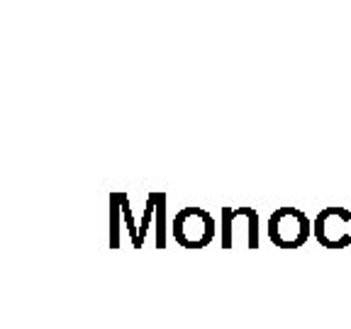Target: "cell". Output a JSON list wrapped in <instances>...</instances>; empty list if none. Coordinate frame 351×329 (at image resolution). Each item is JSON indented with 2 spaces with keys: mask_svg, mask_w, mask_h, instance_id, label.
Segmentation results:
<instances>
[{
  "mask_svg": "<svg viewBox=\"0 0 351 329\" xmlns=\"http://www.w3.org/2000/svg\"><path fill=\"white\" fill-rule=\"evenodd\" d=\"M171 234L183 249H205L215 239V217L203 208H183L171 222Z\"/></svg>",
  "mask_w": 351,
  "mask_h": 329,
  "instance_id": "6da1fadb",
  "label": "cell"
},
{
  "mask_svg": "<svg viewBox=\"0 0 351 329\" xmlns=\"http://www.w3.org/2000/svg\"><path fill=\"white\" fill-rule=\"evenodd\" d=\"M269 239L278 249H300L310 234H313V222L302 210L298 208H278L269 217Z\"/></svg>",
  "mask_w": 351,
  "mask_h": 329,
  "instance_id": "7a4b0ae2",
  "label": "cell"
},
{
  "mask_svg": "<svg viewBox=\"0 0 351 329\" xmlns=\"http://www.w3.org/2000/svg\"><path fill=\"white\" fill-rule=\"evenodd\" d=\"M313 234L324 249L351 247V210L324 208L313 219Z\"/></svg>",
  "mask_w": 351,
  "mask_h": 329,
  "instance_id": "3957f363",
  "label": "cell"
},
{
  "mask_svg": "<svg viewBox=\"0 0 351 329\" xmlns=\"http://www.w3.org/2000/svg\"><path fill=\"white\" fill-rule=\"evenodd\" d=\"M237 232H244L247 249H258V215L254 208H222L219 212V244L234 249Z\"/></svg>",
  "mask_w": 351,
  "mask_h": 329,
  "instance_id": "277c9868",
  "label": "cell"
},
{
  "mask_svg": "<svg viewBox=\"0 0 351 329\" xmlns=\"http://www.w3.org/2000/svg\"><path fill=\"white\" fill-rule=\"evenodd\" d=\"M120 191L110 193V249H120V225H122Z\"/></svg>",
  "mask_w": 351,
  "mask_h": 329,
  "instance_id": "5b68a950",
  "label": "cell"
},
{
  "mask_svg": "<svg viewBox=\"0 0 351 329\" xmlns=\"http://www.w3.org/2000/svg\"><path fill=\"white\" fill-rule=\"evenodd\" d=\"M156 200H159V191H152L147 195V203H144V212H142V222H139V241H137V249L144 247V241H147V234L154 225V212H156Z\"/></svg>",
  "mask_w": 351,
  "mask_h": 329,
  "instance_id": "8992f818",
  "label": "cell"
},
{
  "mask_svg": "<svg viewBox=\"0 0 351 329\" xmlns=\"http://www.w3.org/2000/svg\"><path fill=\"white\" fill-rule=\"evenodd\" d=\"M154 230H156V249L166 247V193L159 191L156 212H154Z\"/></svg>",
  "mask_w": 351,
  "mask_h": 329,
  "instance_id": "52a82bcc",
  "label": "cell"
},
{
  "mask_svg": "<svg viewBox=\"0 0 351 329\" xmlns=\"http://www.w3.org/2000/svg\"><path fill=\"white\" fill-rule=\"evenodd\" d=\"M120 203H122V217H125V225H127V234H130L132 247L137 249V241H139V230L134 225V215H132L130 208V195L125 191H120Z\"/></svg>",
  "mask_w": 351,
  "mask_h": 329,
  "instance_id": "ba28073f",
  "label": "cell"
}]
</instances>
